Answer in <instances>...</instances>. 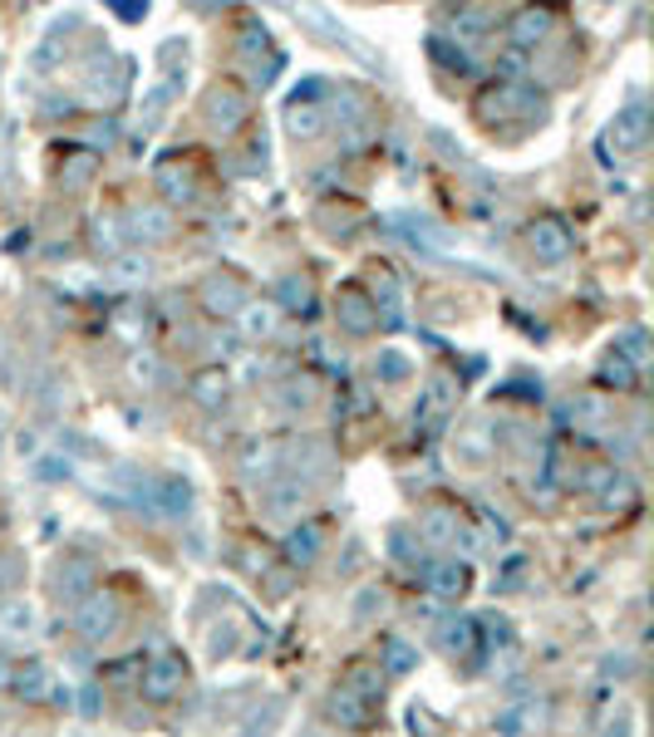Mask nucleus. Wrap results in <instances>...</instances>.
I'll use <instances>...</instances> for the list:
<instances>
[{
    "label": "nucleus",
    "instance_id": "nucleus-1",
    "mask_svg": "<svg viewBox=\"0 0 654 737\" xmlns=\"http://www.w3.org/2000/svg\"><path fill=\"white\" fill-rule=\"evenodd\" d=\"M119 625H123V615H119V599H114L109 590H90V595L74 605V634L90 639V644H104Z\"/></svg>",
    "mask_w": 654,
    "mask_h": 737
},
{
    "label": "nucleus",
    "instance_id": "nucleus-2",
    "mask_svg": "<svg viewBox=\"0 0 654 737\" xmlns=\"http://www.w3.org/2000/svg\"><path fill=\"white\" fill-rule=\"evenodd\" d=\"M182 683H188V668H182V658H173V654L153 658L139 678L143 698H153V703H173V698L182 693Z\"/></svg>",
    "mask_w": 654,
    "mask_h": 737
},
{
    "label": "nucleus",
    "instance_id": "nucleus-3",
    "mask_svg": "<svg viewBox=\"0 0 654 737\" xmlns=\"http://www.w3.org/2000/svg\"><path fill=\"white\" fill-rule=\"evenodd\" d=\"M241 305H247V285H241V275L217 271V275H207V281H202V310H207V314L231 320Z\"/></svg>",
    "mask_w": 654,
    "mask_h": 737
},
{
    "label": "nucleus",
    "instance_id": "nucleus-4",
    "mask_svg": "<svg viewBox=\"0 0 654 737\" xmlns=\"http://www.w3.org/2000/svg\"><path fill=\"white\" fill-rule=\"evenodd\" d=\"M571 231H566V222H556V216H536L532 222V255L542 265H561L571 261Z\"/></svg>",
    "mask_w": 654,
    "mask_h": 737
},
{
    "label": "nucleus",
    "instance_id": "nucleus-5",
    "mask_svg": "<svg viewBox=\"0 0 654 737\" xmlns=\"http://www.w3.org/2000/svg\"><path fill=\"white\" fill-rule=\"evenodd\" d=\"M247 114H251V104L237 84H217L207 94V123L222 128V133H237V128L247 123Z\"/></svg>",
    "mask_w": 654,
    "mask_h": 737
},
{
    "label": "nucleus",
    "instance_id": "nucleus-6",
    "mask_svg": "<svg viewBox=\"0 0 654 737\" xmlns=\"http://www.w3.org/2000/svg\"><path fill=\"white\" fill-rule=\"evenodd\" d=\"M335 320H340V330H349V334H369L379 324V305L369 300L359 285H345V290L335 295Z\"/></svg>",
    "mask_w": 654,
    "mask_h": 737
},
{
    "label": "nucleus",
    "instance_id": "nucleus-7",
    "mask_svg": "<svg viewBox=\"0 0 654 737\" xmlns=\"http://www.w3.org/2000/svg\"><path fill=\"white\" fill-rule=\"evenodd\" d=\"M231 320L241 324V340H251V344L271 340V334L281 330V305L276 300H251V295H247V305H241Z\"/></svg>",
    "mask_w": 654,
    "mask_h": 737
},
{
    "label": "nucleus",
    "instance_id": "nucleus-8",
    "mask_svg": "<svg viewBox=\"0 0 654 737\" xmlns=\"http://www.w3.org/2000/svg\"><path fill=\"white\" fill-rule=\"evenodd\" d=\"M330 128V114H325V104H316V98H290L286 104V133L290 138H300V143H310V138H320Z\"/></svg>",
    "mask_w": 654,
    "mask_h": 737
},
{
    "label": "nucleus",
    "instance_id": "nucleus-9",
    "mask_svg": "<svg viewBox=\"0 0 654 737\" xmlns=\"http://www.w3.org/2000/svg\"><path fill=\"white\" fill-rule=\"evenodd\" d=\"M610 143L620 147V153H640V147L650 143V114H644V104H630V108H620V114H615Z\"/></svg>",
    "mask_w": 654,
    "mask_h": 737
},
{
    "label": "nucleus",
    "instance_id": "nucleus-10",
    "mask_svg": "<svg viewBox=\"0 0 654 737\" xmlns=\"http://www.w3.org/2000/svg\"><path fill=\"white\" fill-rule=\"evenodd\" d=\"M546 35H551V10H542V5H526V10H516V15H512V25H507V39H512L516 49H532V45H542Z\"/></svg>",
    "mask_w": 654,
    "mask_h": 737
},
{
    "label": "nucleus",
    "instance_id": "nucleus-11",
    "mask_svg": "<svg viewBox=\"0 0 654 737\" xmlns=\"http://www.w3.org/2000/svg\"><path fill=\"white\" fill-rule=\"evenodd\" d=\"M129 236H139V241H173V212L168 206H139L129 222Z\"/></svg>",
    "mask_w": 654,
    "mask_h": 737
},
{
    "label": "nucleus",
    "instance_id": "nucleus-12",
    "mask_svg": "<svg viewBox=\"0 0 654 737\" xmlns=\"http://www.w3.org/2000/svg\"><path fill=\"white\" fill-rule=\"evenodd\" d=\"M35 625H40V619H35V605H31V599H5V605H0V634L11 639V644L31 639Z\"/></svg>",
    "mask_w": 654,
    "mask_h": 737
},
{
    "label": "nucleus",
    "instance_id": "nucleus-13",
    "mask_svg": "<svg viewBox=\"0 0 654 737\" xmlns=\"http://www.w3.org/2000/svg\"><path fill=\"white\" fill-rule=\"evenodd\" d=\"M325 713L335 717V723H345V727H359L369 717V698L365 693H355V688H335V693H330V703H325Z\"/></svg>",
    "mask_w": 654,
    "mask_h": 737
},
{
    "label": "nucleus",
    "instance_id": "nucleus-14",
    "mask_svg": "<svg viewBox=\"0 0 654 737\" xmlns=\"http://www.w3.org/2000/svg\"><path fill=\"white\" fill-rule=\"evenodd\" d=\"M227 393H231L227 369H202L198 379H192V399H198L202 408H222V403H227Z\"/></svg>",
    "mask_w": 654,
    "mask_h": 737
},
{
    "label": "nucleus",
    "instance_id": "nucleus-15",
    "mask_svg": "<svg viewBox=\"0 0 654 737\" xmlns=\"http://www.w3.org/2000/svg\"><path fill=\"white\" fill-rule=\"evenodd\" d=\"M457 457H467V462L492 457V428H487V423H467V428H457Z\"/></svg>",
    "mask_w": 654,
    "mask_h": 737
},
{
    "label": "nucleus",
    "instance_id": "nucleus-16",
    "mask_svg": "<svg viewBox=\"0 0 654 737\" xmlns=\"http://www.w3.org/2000/svg\"><path fill=\"white\" fill-rule=\"evenodd\" d=\"M418 526H424V536L433 540V546H443V540L457 536V516L448 507H428L424 516H418Z\"/></svg>",
    "mask_w": 654,
    "mask_h": 737
},
{
    "label": "nucleus",
    "instance_id": "nucleus-17",
    "mask_svg": "<svg viewBox=\"0 0 654 737\" xmlns=\"http://www.w3.org/2000/svg\"><path fill=\"white\" fill-rule=\"evenodd\" d=\"M15 688H21V698H45L50 693V668L31 658L25 668H15Z\"/></svg>",
    "mask_w": 654,
    "mask_h": 737
},
{
    "label": "nucleus",
    "instance_id": "nucleus-18",
    "mask_svg": "<svg viewBox=\"0 0 654 737\" xmlns=\"http://www.w3.org/2000/svg\"><path fill=\"white\" fill-rule=\"evenodd\" d=\"M428 585H433V595H443V599L463 595V590H467V566H438Z\"/></svg>",
    "mask_w": 654,
    "mask_h": 737
},
{
    "label": "nucleus",
    "instance_id": "nucleus-19",
    "mask_svg": "<svg viewBox=\"0 0 654 737\" xmlns=\"http://www.w3.org/2000/svg\"><path fill=\"white\" fill-rule=\"evenodd\" d=\"M129 379L139 383V389H153V383L163 379V359H158V354H133V359H129Z\"/></svg>",
    "mask_w": 654,
    "mask_h": 737
},
{
    "label": "nucleus",
    "instance_id": "nucleus-20",
    "mask_svg": "<svg viewBox=\"0 0 654 737\" xmlns=\"http://www.w3.org/2000/svg\"><path fill=\"white\" fill-rule=\"evenodd\" d=\"M320 550V526H296L290 531V540H286V556L290 560H310Z\"/></svg>",
    "mask_w": 654,
    "mask_h": 737
},
{
    "label": "nucleus",
    "instance_id": "nucleus-21",
    "mask_svg": "<svg viewBox=\"0 0 654 737\" xmlns=\"http://www.w3.org/2000/svg\"><path fill=\"white\" fill-rule=\"evenodd\" d=\"M90 560H70V566H60V580H55V590L60 595H80L84 585H90Z\"/></svg>",
    "mask_w": 654,
    "mask_h": 737
},
{
    "label": "nucleus",
    "instance_id": "nucleus-22",
    "mask_svg": "<svg viewBox=\"0 0 654 737\" xmlns=\"http://www.w3.org/2000/svg\"><path fill=\"white\" fill-rule=\"evenodd\" d=\"M443 644L453 649V654H473V649H477L473 625H467V619H448V625H443Z\"/></svg>",
    "mask_w": 654,
    "mask_h": 737
},
{
    "label": "nucleus",
    "instance_id": "nucleus-23",
    "mask_svg": "<svg viewBox=\"0 0 654 737\" xmlns=\"http://www.w3.org/2000/svg\"><path fill=\"white\" fill-rule=\"evenodd\" d=\"M94 167H99V157H94V153H70L60 173H64V182H70V187H84L94 177Z\"/></svg>",
    "mask_w": 654,
    "mask_h": 737
},
{
    "label": "nucleus",
    "instance_id": "nucleus-24",
    "mask_svg": "<svg viewBox=\"0 0 654 737\" xmlns=\"http://www.w3.org/2000/svg\"><path fill=\"white\" fill-rule=\"evenodd\" d=\"M310 305V281L306 275H286L281 281V310H306Z\"/></svg>",
    "mask_w": 654,
    "mask_h": 737
},
{
    "label": "nucleus",
    "instance_id": "nucleus-25",
    "mask_svg": "<svg viewBox=\"0 0 654 737\" xmlns=\"http://www.w3.org/2000/svg\"><path fill=\"white\" fill-rule=\"evenodd\" d=\"M148 275H153V265L143 255H119V265H114V281L119 285H143Z\"/></svg>",
    "mask_w": 654,
    "mask_h": 737
},
{
    "label": "nucleus",
    "instance_id": "nucleus-26",
    "mask_svg": "<svg viewBox=\"0 0 654 737\" xmlns=\"http://www.w3.org/2000/svg\"><path fill=\"white\" fill-rule=\"evenodd\" d=\"M571 413H581V418H575L581 428H601V423H605V399H601V393H581V399L571 403Z\"/></svg>",
    "mask_w": 654,
    "mask_h": 737
},
{
    "label": "nucleus",
    "instance_id": "nucleus-27",
    "mask_svg": "<svg viewBox=\"0 0 654 737\" xmlns=\"http://www.w3.org/2000/svg\"><path fill=\"white\" fill-rule=\"evenodd\" d=\"M241 467H247V477H257V472H261V477H271V472H276V448H271V442H266V448H251Z\"/></svg>",
    "mask_w": 654,
    "mask_h": 737
},
{
    "label": "nucleus",
    "instance_id": "nucleus-28",
    "mask_svg": "<svg viewBox=\"0 0 654 737\" xmlns=\"http://www.w3.org/2000/svg\"><path fill=\"white\" fill-rule=\"evenodd\" d=\"M349 688H355V693H365V698H374V688L384 683V674H379V668H349V678H345Z\"/></svg>",
    "mask_w": 654,
    "mask_h": 737
},
{
    "label": "nucleus",
    "instance_id": "nucleus-29",
    "mask_svg": "<svg viewBox=\"0 0 654 737\" xmlns=\"http://www.w3.org/2000/svg\"><path fill=\"white\" fill-rule=\"evenodd\" d=\"M374 369H379V373H389V383H399V379L408 373V359H404V354H394V349H384V354L374 359Z\"/></svg>",
    "mask_w": 654,
    "mask_h": 737
},
{
    "label": "nucleus",
    "instance_id": "nucleus-30",
    "mask_svg": "<svg viewBox=\"0 0 654 737\" xmlns=\"http://www.w3.org/2000/svg\"><path fill=\"white\" fill-rule=\"evenodd\" d=\"M605 379L615 383V389H630V359H625V354H610V359H605Z\"/></svg>",
    "mask_w": 654,
    "mask_h": 737
},
{
    "label": "nucleus",
    "instance_id": "nucleus-31",
    "mask_svg": "<svg viewBox=\"0 0 654 737\" xmlns=\"http://www.w3.org/2000/svg\"><path fill=\"white\" fill-rule=\"evenodd\" d=\"M389 668H394V674H408V668H414V649L404 644V639H389Z\"/></svg>",
    "mask_w": 654,
    "mask_h": 737
},
{
    "label": "nucleus",
    "instance_id": "nucleus-32",
    "mask_svg": "<svg viewBox=\"0 0 654 737\" xmlns=\"http://www.w3.org/2000/svg\"><path fill=\"white\" fill-rule=\"evenodd\" d=\"M620 354L634 364V369H640V364H644V334H640V330L625 334V340H620Z\"/></svg>",
    "mask_w": 654,
    "mask_h": 737
},
{
    "label": "nucleus",
    "instance_id": "nucleus-33",
    "mask_svg": "<svg viewBox=\"0 0 654 737\" xmlns=\"http://www.w3.org/2000/svg\"><path fill=\"white\" fill-rule=\"evenodd\" d=\"M94 241L109 246V251H119V246H123V231H119V226H109V216H99V226H94Z\"/></svg>",
    "mask_w": 654,
    "mask_h": 737
},
{
    "label": "nucleus",
    "instance_id": "nucleus-34",
    "mask_svg": "<svg viewBox=\"0 0 654 737\" xmlns=\"http://www.w3.org/2000/svg\"><path fill=\"white\" fill-rule=\"evenodd\" d=\"M310 399H316V383H310L306 373H300V383H286V403H300V408H306Z\"/></svg>",
    "mask_w": 654,
    "mask_h": 737
},
{
    "label": "nucleus",
    "instance_id": "nucleus-35",
    "mask_svg": "<svg viewBox=\"0 0 654 737\" xmlns=\"http://www.w3.org/2000/svg\"><path fill=\"white\" fill-rule=\"evenodd\" d=\"M453 25H463V35H467V39H477V35H483V29H487V20L477 15V10H463V15H457Z\"/></svg>",
    "mask_w": 654,
    "mask_h": 737
},
{
    "label": "nucleus",
    "instance_id": "nucleus-36",
    "mask_svg": "<svg viewBox=\"0 0 654 737\" xmlns=\"http://www.w3.org/2000/svg\"><path fill=\"white\" fill-rule=\"evenodd\" d=\"M163 192L168 197H192V182H188V173H163Z\"/></svg>",
    "mask_w": 654,
    "mask_h": 737
},
{
    "label": "nucleus",
    "instance_id": "nucleus-37",
    "mask_svg": "<svg viewBox=\"0 0 654 737\" xmlns=\"http://www.w3.org/2000/svg\"><path fill=\"white\" fill-rule=\"evenodd\" d=\"M630 491H634L630 482H625V477H615L610 487H605V501H610V507H625V501H630Z\"/></svg>",
    "mask_w": 654,
    "mask_h": 737
},
{
    "label": "nucleus",
    "instance_id": "nucleus-38",
    "mask_svg": "<svg viewBox=\"0 0 654 737\" xmlns=\"http://www.w3.org/2000/svg\"><path fill=\"white\" fill-rule=\"evenodd\" d=\"M11 570H15V560H11V556H5V560H0V585H11V580H15V575H11Z\"/></svg>",
    "mask_w": 654,
    "mask_h": 737
},
{
    "label": "nucleus",
    "instance_id": "nucleus-39",
    "mask_svg": "<svg viewBox=\"0 0 654 737\" xmlns=\"http://www.w3.org/2000/svg\"><path fill=\"white\" fill-rule=\"evenodd\" d=\"M0 683H11V668H5V664H0Z\"/></svg>",
    "mask_w": 654,
    "mask_h": 737
}]
</instances>
